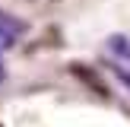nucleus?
<instances>
[{
	"label": "nucleus",
	"mask_w": 130,
	"mask_h": 127,
	"mask_svg": "<svg viewBox=\"0 0 130 127\" xmlns=\"http://www.w3.org/2000/svg\"><path fill=\"white\" fill-rule=\"evenodd\" d=\"M105 64L114 70V76L130 89V38L127 35H111L105 41Z\"/></svg>",
	"instance_id": "obj_1"
},
{
	"label": "nucleus",
	"mask_w": 130,
	"mask_h": 127,
	"mask_svg": "<svg viewBox=\"0 0 130 127\" xmlns=\"http://www.w3.org/2000/svg\"><path fill=\"white\" fill-rule=\"evenodd\" d=\"M25 29H29V25H25L22 19L10 16V13H0V48H3V51L13 48V44L25 35Z\"/></svg>",
	"instance_id": "obj_2"
},
{
	"label": "nucleus",
	"mask_w": 130,
	"mask_h": 127,
	"mask_svg": "<svg viewBox=\"0 0 130 127\" xmlns=\"http://www.w3.org/2000/svg\"><path fill=\"white\" fill-rule=\"evenodd\" d=\"M70 73L83 76V83H86V86H92V89H95V92H99V95H105V92H108V89H105V86H102V83H99V76H95L92 70H86V67H83V64H70Z\"/></svg>",
	"instance_id": "obj_3"
},
{
	"label": "nucleus",
	"mask_w": 130,
	"mask_h": 127,
	"mask_svg": "<svg viewBox=\"0 0 130 127\" xmlns=\"http://www.w3.org/2000/svg\"><path fill=\"white\" fill-rule=\"evenodd\" d=\"M6 80V67H3V48H0V83Z\"/></svg>",
	"instance_id": "obj_4"
}]
</instances>
